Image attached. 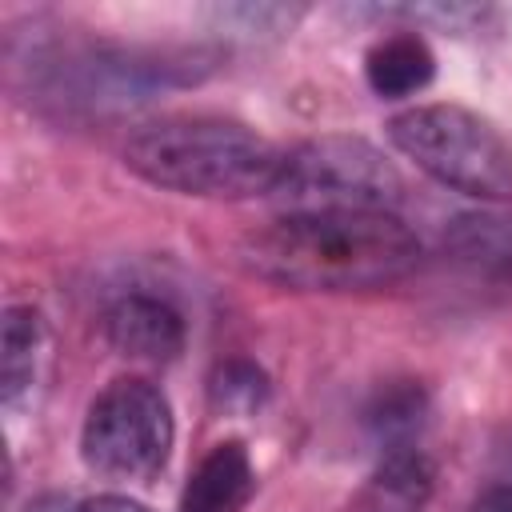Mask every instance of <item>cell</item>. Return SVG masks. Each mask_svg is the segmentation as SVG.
Listing matches in <instances>:
<instances>
[{"instance_id": "obj_1", "label": "cell", "mask_w": 512, "mask_h": 512, "mask_svg": "<svg viewBox=\"0 0 512 512\" xmlns=\"http://www.w3.org/2000/svg\"><path fill=\"white\" fill-rule=\"evenodd\" d=\"M420 240L392 212H284L240 240V264L300 292H356L400 280Z\"/></svg>"}, {"instance_id": "obj_2", "label": "cell", "mask_w": 512, "mask_h": 512, "mask_svg": "<svg viewBox=\"0 0 512 512\" xmlns=\"http://www.w3.org/2000/svg\"><path fill=\"white\" fill-rule=\"evenodd\" d=\"M124 164L140 180L176 196L256 200L272 196L284 168V148L240 120L164 116L128 136Z\"/></svg>"}, {"instance_id": "obj_3", "label": "cell", "mask_w": 512, "mask_h": 512, "mask_svg": "<svg viewBox=\"0 0 512 512\" xmlns=\"http://www.w3.org/2000/svg\"><path fill=\"white\" fill-rule=\"evenodd\" d=\"M220 64V48L208 44H84L64 56L32 60L48 80V96L80 108H136L172 88L208 80Z\"/></svg>"}, {"instance_id": "obj_4", "label": "cell", "mask_w": 512, "mask_h": 512, "mask_svg": "<svg viewBox=\"0 0 512 512\" xmlns=\"http://www.w3.org/2000/svg\"><path fill=\"white\" fill-rule=\"evenodd\" d=\"M392 148L408 156L436 184L512 204V140L472 108L460 104H416L384 124Z\"/></svg>"}, {"instance_id": "obj_5", "label": "cell", "mask_w": 512, "mask_h": 512, "mask_svg": "<svg viewBox=\"0 0 512 512\" xmlns=\"http://www.w3.org/2000/svg\"><path fill=\"white\" fill-rule=\"evenodd\" d=\"M272 196L288 212H388L404 200V176L360 136H316L284 152Z\"/></svg>"}, {"instance_id": "obj_6", "label": "cell", "mask_w": 512, "mask_h": 512, "mask_svg": "<svg viewBox=\"0 0 512 512\" xmlns=\"http://www.w3.org/2000/svg\"><path fill=\"white\" fill-rule=\"evenodd\" d=\"M176 424L168 396L144 376H116L96 392L80 428V460L100 480L148 484L172 452Z\"/></svg>"}, {"instance_id": "obj_7", "label": "cell", "mask_w": 512, "mask_h": 512, "mask_svg": "<svg viewBox=\"0 0 512 512\" xmlns=\"http://www.w3.org/2000/svg\"><path fill=\"white\" fill-rule=\"evenodd\" d=\"M104 336L112 352L140 364H168L184 352V316L160 296H120L104 316Z\"/></svg>"}, {"instance_id": "obj_8", "label": "cell", "mask_w": 512, "mask_h": 512, "mask_svg": "<svg viewBox=\"0 0 512 512\" xmlns=\"http://www.w3.org/2000/svg\"><path fill=\"white\" fill-rule=\"evenodd\" d=\"M256 492V468L240 440L216 444L180 492L176 512H240Z\"/></svg>"}, {"instance_id": "obj_9", "label": "cell", "mask_w": 512, "mask_h": 512, "mask_svg": "<svg viewBox=\"0 0 512 512\" xmlns=\"http://www.w3.org/2000/svg\"><path fill=\"white\" fill-rule=\"evenodd\" d=\"M48 368V324L40 308L12 304L4 312V344H0V396L8 408L24 404Z\"/></svg>"}, {"instance_id": "obj_10", "label": "cell", "mask_w": 512, "mask_h": 512, "mask_svg": "<svg viewBox=\"0 0 512 512\" xmlns=\"http://www.w3.org/2000/svg\"><path fill=\"white\" fill-rule=\"evenodd\" d=\"M432 76H436V56L428 40L412 28L392 32L364 52V80L380 100L416 96L432 84Z\"/></svg>"}, {"instance_id": "obj_11", "label": "cell", "mask_w": 512, "mask_h": 512, "mask_svg": "<svg viewBox=\"0 0 512 512\" xmlns=\"http://www.w3.org/2000/svg\"><path fill=\"white\" fill-rule=\"evenodd\" d=\"M428 412H432V404H428L424 384H416V380H388L364 404V428H368V436L376 440L380 452H392V448L420 444Z\"/></svg>"}, {"instance_id": "obj_12", "label": "cell", "mask_w": 512, "mask_h": 512, "mask_svg": "<svg viewBox=\"0 0 512 512\" xmlns=\"http://www.w3.org/2000/svg\"><path fill=\"white\" fill-rule=\"evenodd\" d=\"M444 244H448L460 260L480 264V268H488V272L512 280V220H500V216H488V212H480V216H460V220L448 228Z\"/></svg>"}, {"instance_id": "obj_13", "label": "cell", "mask_w": 512, "mask_h": 512, "mask_svg": "<svg viewBox=\"0 0 512 512\" xmlns=\"http://www.w3.org/2000/svg\"><path fill=\"white\" fill-rule=\"evenodd\" d=\"M272 396L268 372L244 356H232L224 364H216L212 380H208V400L220 416H256Z\"/></svg>"}, {"instance_id": "obj_14", "label": "cell", "mask_w": 512, "mask_h": 512, "mask_svg": "<svg viewBox=\"0 0 512 512\" xmlns=\"http://www.w3.org/2000/svg\"><path fill=\"white\" fill-rule=\"evenodd\" d=\"M304 4H220L208 12L216 32L244 36V40H272L292 32L304 20Z\"/></svg>"}, {"instance_id": "obj_15", "label": "cell", "mask_w": 512, "mask_h": 512, "mask_svg": "<svg viewBox=\"0 0 512 512\" xmlns=\"http://www.w3.org/2000/svg\"><path fill=\"white\" fill-rule=\"evenodd\" d=\"M376 488L400 504H420L428 500L432 492V480H436V468L432 460L424 456L420 444H408V448H392V452H380V464H376Z\"/></svg>"}, {"instance_id": "obj_16", "label": "cell", "mask_w": 512, "mask_h": 512, "mask_svg": "<svg viewBox=\"0 0 512 512\" xmlns=\"http://www.w3.org/2000/svg\"><path fill=\"white\" fill-rule=\"evenodd\" d=\"M380 16H408L416 24H436L440 32L468 36V32H488L500 12L492 4H416V8H376Z\"/></svg>"}, {"instance_id": "obj_17", "label": "cell", "mask_w": 512, "mask_h": 512, "mask_svg": "<svg viewBox=\"0 0 512 512\" xmlns=\"http://www.w3.org/2000/svg\"><path fill=\"white\" fill-rule=\"evenodd\" d=\"M468 512H512V480H496V484H488V488L472 500Z\"/></svg>"}, {"instance_id": "obj_18", "label": "cell", "mask_w": 512, "mask_h": 512, "mask_svg": "<svg viewBox=\"0 0 512 512\" xmlns=\"http://www.w3.org/2000/svg\"><path fill=\"white\" fill-rule=\"evenodd\" d=\"M76 512H152V508H144V504H140V500H132V496L104 492V496H92V500L76 504Z\"/></svg>"}, {"instance_id": "obj_19", "label": "cell", "mask_w": 512, "mask_h": 512, "mask_svg": "<svg viewBox=\"0 0 512 512\" xmlns=\"http://www.w3.org/2000/svg\"><path fill=\"white\" fill-rule=\"evenodd\" d=\"M24 512H76L64 496H56V492H48V496H36V500H28V508Z\"/></svg>"}, {"instance_id": "obj_20", "label": "cell", "mask_w": 512, "mask_h": 512, "mask_svg": "<svg viewBox=\"0 0 512 512\" xmlns=\"http://www.w3.org/2000/svg\"><path fill=\"white\" fill-rule=\"evenodd\" d=\"M496 456H500V464H504V476H500V480H512V428H504V440L496 444Z\"/></svg>"}]
</instances>
